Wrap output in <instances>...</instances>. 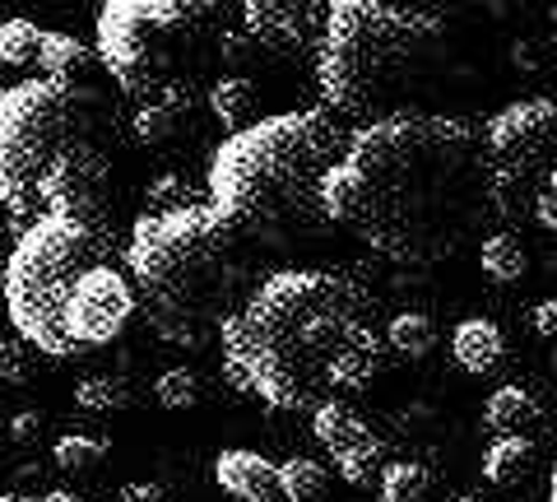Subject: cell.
Segmentation results:
<instances>
[{
    "instance_id": "obj_1",
    "label": "cell",
    "mask_w": 557,
    "mask_h": 502,
    "mask_svg": "<svg viewBox=\"0 0 557 502\" xmlns=\"http://www.w3.org/2000/svg\"><path fill=\"white\" fill-rule=\"evenodd\" d=\"M493 210L483 135L460 117L386 112L348 131L325 177V215L376 256L442 261Z\"/></svg>"
},
{
    "instance_id": "obj_2",
    "label": "cell",
    "mask_w": 557,
    "mask_h": 502,
    "mask_svg": "<svg viewBox=\"0 0 557 502\" xmlns=\"http://www.w3.org/2000/svg\"><path fill=\"white\" fill-rule=\"evenodd\" d=\"M219 344L228 387L284 414L368 391L391 350L376 303L330 270H274L219 326Z\"/></svg>"
},
{
    "instance_id": "obj_3",
    "label": "cell",
    "mask_w": 557,
    "mask_h": 502,
    "mask_svg": "<svg viewBox=\"0 0 557 502\" xmlns=\"http://www.w3.org/2000/svg\"><path fill=\"white\" fill-rule=\"evenodd\" d=\"M116 108L84 79L38 75L0 89V205L10 219H108Z\"/></svg>"
},
{
    "instance_id": "obj_4",
    "label": "cell",
    "mask_w": 557,
    "mask_h": 502,
    "mask_svg": "<svg viewBox=\"0 0 557 502\" xmlns=\"http://www.w3.org/2000/svg\"><path fill=\"white\" fill-rule=\"evenodd\" d=\"M344 145L348 131L339 126V112H330L325 102L260 117L256 126L228 135L214 149L205 196L237 237H311L330 223L325 177L339 163Z\"/></svg>"
},
{
    "instance_id": "obj_5",
    "label": "cell",
    "mask_w": 557,
    "mask_h": 502,
    "mask_svg": "<svg viewBox=\"0 0 557 502\" xmlns=\"http://www.w3.org/2000/svg\"><path fill=\"white\" fill-rule=\"evenodd\" d=\"M126 270L145 298L153 335L182 350H200L247 303L242 237L209 200L139 215L131 223Z\"/></svg>"
},
{
    "instance_id": "obj_6",
    "label": "cell",
    "mask_w": 557,
    "mask_h": 502,
    "mask_svg": "<svg viewBox=\"0 0 557 502\" xmlns=\"http://www.w3.org/2000/svg\"><path fill=\"white\" fill-rule=\"evenodd\" d=\"M437 20L391 0H335L317 47L321 102L339 117H386L428 71Z\"/></svg>"
},
{
    "instance_id": "obj_7",
    "label": "cell",
    "mask_w": 557,
    "mask_h": 502,
    "mask_svg": "<svg viewBox=\"0 0 557 502\" xmlns=\"http://www.w3.org/2000/svg\"><path fill=\"white\" fill-rule=\"evenodd\" d=\"M228 38V0H102L98 61L126 98H153L200 75Z\"/></svg>"
},
{
    "instance_id": "obj_8",
    "label": "cell",
    "mask_w": 557,
    "mask_h": 502,
    "mask_svg": "<svg viewBox=\"0 0 557 502\" xmlns=\"http://www.w3.org/2000/svg\"><path fill=\"white\" fill-rule=\"evenodd\" d=\"M102 256H108V237L94 219L38 215L33 223H24L5 261V280H0L5 317L24 344L51 358L84 354L65 331V307L75 284L84 280V270L98 266Z\"/></svg>"
},
{
    "instance_id": "obj_9",
    "label": "cell",
    "mask_w": 557,
    "mask_h": 502,
    "mask_svg": "<svg viewBox=\"0 0 557 502\" xmlns=\"http://www.w3.org/2000/svg\"><path fill=\"white\" fill-rule=\"evenodd\" d=\"M487 154V192H493L497 219L530 205L544 182L557 172V98H520L507 102L483 131Z\"/></svg>"
},
{
    "instance_id": "obj_10",
    "label": "cell",
    "mask_w": 557,
    "mask_h": 502,
    "mask_svg": "<svg viewBox=\"0 0 557 502\" xmlns=\"http://www.w3.org/2000/svg\"><path fill=\"white\" fill-rule=\"evenodd\" d=\"M135 307H139V289L131 274H121L112 261H98L84 270V280L70 293L65 331L79 350H102L131 326Z\"/></svg>"
},
{
    "instance_id": "obj_11",
    "label": "cell",
    "mask_w": 557,
    "mask_h": 502,
    "mask_svg": "<svg viewBox=\"0 0 557 502\" xmlns=\"http://www.w3.org/2000/svg\"><path fill=\"white\" fill-rule=\"evenodd\" d=\"M311 438L325 446V456L335 461L348 489H372V479H381V470H386V442L344 401H325L311 409Z\"/></svg>"
},
{
    "instance_id": "obj_12",
    "label": "cell",
    "mask_w": 557,
    "mask_h": 502,
    "mask_svg": "<svg viewBox=\"0 0 557 502\" xmlns=\"http://www.w3.org/2000/svg\"><path fill=\"white\" fill-rule=\"evenodd\" d=\"M335 0H242V24L256 42L274 51H317Z\"/></svg>"
},
{
    "instance_id": "obj_13",
    "label": "cell",
    "mask_w": 557,
    "mask_h": 502,
    "mask_svg": "<svg viewBox=\"0 0 557 502\" xmlns=\"http://www.w3.org/2000/svg\"><path fill=\"white\" fill-rule=\"evenodd\" d=\"M196 112H200V98H196L190 84L153 94V98H145L135 108V140L149 145V149L177 145L182 135H190V126H196Z\"/></svg>"
},
{
    "instance_id": "obj_14",
    "label": "cell",
    "mask_w": 557,
    "mask_h": 502,
    "mask_svg": "<svg viewBox=\"0 0 557 502\" xmlns=\"http://www.w3.org/2000/svg\"><path fill=\"white\" fill-rule=\"evenodd\" d=\"M214 483L237 502H278V465L260 452H247V446L219 452Z\"/></svg>"
},
{
    "instance_id": "obj_15",
    "label": "cell",
    "mask_w": 557,
    "mask_h": 502,
    "mask_svg": "<svg viewBox=\"0 0 557 502\" xmlns=\"http://www.w3.org/2000/svg\"><path fill=\"white\" fill-rule=\"evenodd\" d=\"M450 358L469 377H497L502 363H507V335H502L493 317H465L450 331Z\"/></svg>"
},
{
    "instance_id": "obj_16",
    "label": "cell",
    "mask_w": 557,
    "mask_h": 502,
    "mask_svg": "<svg viewBox=\"0 0 557 502\" xmlns=\"http://www.w3.org/2000/svg\"><path fill=\"white\" fill-rule=\"evenodd\" d=\"M256 108H260V94L247 75H223L214 89H209V112L228 135L256 126Z\"/></svg>"
},
{
    "instance_id": "obj_17",
    "label": "cell",
    "mask_w": 557,
    "mask_h": 502,
    "mask_svg": "<svg viewBox=\"0 0 557 502\" xmlns=\"http://www.w3.org/2000/svg\"><path fill=\"white\" fill-rule=\"evenodd\" d=\"M530 465H534V438L530 432H507V438H493V446L483 452V479L493 489H507V483L525 479Z\"/></svg>"
},
{
    "instance_id": "obj_18",
    "label": "cell",
    "mask_w": 557,
    "mask_h": 502,
    "mask_svg": "<svg viewBox=\"0 0 557 502\" xmlns=\"http://www.w3.org/2000/svg\"><path fill=\"white\" fill-rule=\"evenodd\" d=\"M483 424L497 432V438H507V432H530L539 424V401L525 391V387H497L487 395L483 405Z\"/></svg>"
},
{
    "instance_id": "obj_19",
    "label": "cell",
    "mask_w": 557,
    "mask_h": 502,
    "mask_svg": "<svg viewBox=\"0 0 557 502\" xmlns=\"http://www.w3.org/2000/svg\"><path fill=\"white\" fill-rule=\"evenodd\" d=\"M376 489H381V502H432V493H437V475L418 461H391L386 470H381Z\"/></svg>"
},
{
    "instance_id": "obj_20",
    "label": "cell",
    "mask_w": 557,
    "mask_h": 502,
    "mask_svg": "<svg viewBox=\"0 0 557 502\" xmlns=\"http://www.w3.org/2000/svg\"><path fill=\"white\" fill-rule=\"evenodd\" d=\"M89 47L70 33H57V28H42V51H38V71L42 75H57V79H84L89 71Z\"/></svg>"
},
{
    "instance_id": "obj_21",
    "label": "cell",
    "mask_w": 557,
    "mask_h": 502,
    "mask_svg": "<svg viewBox=\"0 0 557 502\" xmlns=\"http://www.w3.org/2000/svg\"><path fill=\"white\" fill-rule=\"evenodd\" d=\"M278 498L284 502H325L330 498V470L311 456H293L278 465Z\"/></svg>"
},
{
    "instance_id": "obj_22",
    "label": "cell",
    "mask_w": 557,
    "mask_h": 502,
    "mask_svg": "<svg viewBox=\"0 0 557 502\" xmlns=\"http://www.w3.org/2000/svg\"><path fill=\"white\" fill-rule=\"evenodd\" d=\"M479 266L493 284H520V274L530 270V256L516 233H493V237H483V247H479Z\"/></svg>"
},
{
    "instance_id": "obj_23",
    "label": "cell",
    "mask_w": 557,
    "mask_h": 502,
    "mask_svg": "<svg viewBox=\"0 0 557 502\" xmlns=\"http://www.w3.org/2000/svg\"><path fill=\"white\" fill-rule=\"evenodd\" d=\"M386 344L399 358H428L437 350V326H432L428 311H399L386 321Z\"/></svg>"
},
{
    "instance_id": "obj_24",
    "label": "cell",
    "mask_w": 557,
    "mask_h": 502,
    "mask_svg": "<svg viewBox=\"0 0 557 502\" xmlns=\"http://www.w3.org/2000/svg\"><path fill=\"white\" fill-rule=\"evenodd\" d=\"M51 461H57L61 475H94L108 461V438H98V432H65L51 446Z\"/></svg>"
},
{
    "instance_id": "obj_25",
    "label": "cell",
    "mask_w": 557,
    "mask_h": 502,
    "mask_svg": "<svg viewBox=\"0 0 557 502\" xmlns=\"http://www.w3.org/2000/svg\"><path fill=\"white\" fill-rule=\"evenodd\" d=\"M38 51H42V28L33 20H5L0 24V65L24 71V65L38 61Z\"/></svg>"
},
{
    "instance_id": "obj_26",
    "label": "cell",
    "mask_w": 557,
    "mask_h": 502,
    "mask_svg": "<svg viewBox=\"0 0 557 502\" xmlns=\"http://www.w3.org/2000/svg\"><path fill=\"white\" fill-rule=\"evenodd\" d=\"M200 395H205V382H200V372L186 368V363H182V368L159 372V382H153V401H159L163 409H172V414L196 409Z\"/></svg>"
},
{
    "instance_id": "obj_27",
    "label": "cell",
    "mask_w": 557,
    "mask_h": 502,
    "mask_svg": "<svg viewBox=\"0 0 557 502\" xmlns=\"http://www.w3.org/2000/svg\"><path fill=\"white\" fill-rule=\"evenodd\" d=\"M75 405L84 414H121V409H131V391L116 377H84L75 387Z\"/></svg>"
},
{
    "instance_id": "obj_28",
    "label": "cell",
    "mask_w": 557,
    "mask_h": 502,
    "mask_svg": "<svg viewBox=\"0 0 557 502\" xmlns=\"http://www.w3.org/2000/svg\"><path fill=\"white\" fill-rule=\"evenodd\" d=\"M200 200H209V196H200L182 172H159L145 192V210H182V205H200Z\"/></svg>"
},
{
    "instance_id": "obj_29",
    "label": "cell",
    "mask_w": 557,
    "mask_h": 502,
    "mask_svg": "<svg viewBox=\"0 0 557 502\" xmlns=\"http://www.w3.org/2000/svg\"><path fill=\"white\" fill-rule=\"evenodd\" d=\"M28 382V354L20 340L0 335V387H24Z\"/></svg>"
},
{
    "instance_id": "obj_30",
    "label": "cell",
    "mask_w": 557,
    "mask_h": 502,
    "mask_svg": "<svg viewBox=\"0 0 557 502\" xmlns=\"http://www.w3.org/2000/svg\"><path fill=\"white\" fill-rule=\"evenodd\" d=\"M42 432H47V414H42V409H20V414L10 419V438L20 442V446H33V442L42 438Z\"/></svg>"
},
{
    "instance_id": "obj_31",
    "label": "cell",
    "mask_w": 557,
    "mask_h": 502,
    "mask_svg": "<svg viewBox=\"0 0 557 502\" xmlns=\"http://www.w3.org/2000/svg\"><path fill=\"white\" fill-rule=\"evenodd\" d=\"M530 331H534L539 340H557V298L534 303V311H530Z\"/></svg>"
},
{
    "instance_id": "obj_32",
    "label": "cell",
    "mask_w": 557,
    "mask_h": 502,
    "mask_svg": "<svg viewBox=\"0 0 557 502\" xmlns=\"http://www.w3.org/2000/svg\"><path fill=\"white\" fill-rule=\"evenodd\" d=\"M534 219L544 223L548 233H557V172L544 182V192H539V200H534Z\"/></svg>"
},
{
    "instance_id": "obj_33",
    "label": "cell",
    "mask_w": 557,
    "mask_h": 502,
    "mask_svg": "<svg viewBox=\"0 0 557 502\" xmlns=\"http://www.w3.org/2000/svg\"><path fill=\"white\" fill-rule=\"evenodd\" d=\"M121 502H163V489L159 483H126V489H121Z\"/></svg>"
},
{
    "instance_id": "obj_34",
    "label": "cell",
    "mask_w": 557,
    "mask_h": 502,
    "mask_svg": "<svg viewBox=\"0 0 557 502\" xmlns=\"http://www.w3.org/2000/svg\"><path fill=\"white\" fill-rule=\"evenodd\" d=\"M465 5H479V10H487V14H516V10L534 5V0H465Z\"/></svg>"
},
{
    "instance_id": "obj_35",
    "label": "cell",
    "mask_w": 557,
    "mask_h": 502,
    "mask_svg": "<svg viewBox=\"0 0 557 502\" xmlns=\"http://www.w3.org/2000/svg\"><path fill=\"white\" fill-rule=\"evenodd\" d=\"M33 502H79V498H75V493H61V489H57V493H42V498H33Z\"/></svg>"
},
{
    "instance_id": "obj_36",
    "label": "cell",
    "mask_w": 557,
    "mask_h": 502,
    "mask_svg": "<svg viewBox=\"0 0 557 502\" xmlns=\"http://www.w3.org/2000/svg\"><path fill=\"white\" fill-rule=\"evenodd\" d=\"M548 502H557V465L548 470Z\"/></svg>"
},
{
    "instance_id": "obj_37",
    "label": "cell",
    "mask_w": 557,
    "mask_h": 502,
    "mask_svg": "<svg viewBox=\"0 0 557 502\" xmlns=\"http://www.w3.org/2000/svg\"><path fill=\"white\" fill-rule=\"evenodd\" d=\"M0 502H33V498H20V493H0Z\"/></svg>"
},
{
    "instance_id": "obj_38",
    "label": "cell",
    "mask_w": 557,
    "mask_h": 502,
    "mask_svg": "<svg viewBox=\"0 0 557 502\" xmlns=\"http://www.w3.org/2000/svg\"><path fill=\"white\" fill-rule=\"evenodd\" d=\"M553 47H557V0H553Z\"/></svg>"
},
{
    "instance_id": "obj_39",
    "label": "cell",
    "mask_w": 557,
    "mask_h": 502,
    "mask_svg": "<svg viewBox=\"0 0 557 502\" xmlns=\"http://www.w3.org/2000/svg\"><path fill=\"white\" fill-rule=\"evenodd\" d=\"M456 502H487V498H456Z\"/></svg>"
},
{
    "instance_id": "obj_40",
    "label": "cell",
    "mask_w": 557,
    "mask_h": 502,
    "mask_svg": "<svg viewBox=\"0 0 557 502\" xmlns=\"http://www.w3.org/2000/svg\"><path fill=\"white\" fill-rule=\"evenodd\" d=\"M553 372H557V354H553Z\"/></svg>"
}]
</instances>
